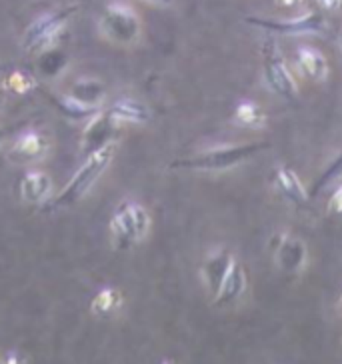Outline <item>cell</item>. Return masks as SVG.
I'll return each mask as SVG.
<instances>
[{"mask_svg":"<svg viewBox=\"0 0 342 364\" xmlns=\"http://www.w3.org/2000/svg\"><path fill=\"white\" fill-rule=\"evenodd\" d=\"M246 24L257 26L262 31H268L272 34H284V36H294V34H316L324 31L326 18L321 12H306L296 18H258V16H246Z\"/></svg>","mask_w":342,"mask_h":364,"instance_id":"cell-7","label":"cell"},{"mask_svg":"<svg viewBox=\"0 0 342 364\" xmlns=\"http://www.w3.org/2000/svg\"><path fill=\"white\" fill-rule=\"evenodd\" d=\"M274 184L277 188L280 191V194L289 200V203L296 204H304L309 200V191L306 186L300 182L299 174L294 171H290L289 166H280L277 172H274Z\"/></svg>","mask_w":342,"mask_h":364,"instance_id":"cell-14","label":"cell"},{"mask_svg":"<svg viewBox=\"0 0 342 364\" xmlns=\"http://www.w3.org/2000/svg\"><path fill=\"white\" fill-rule=\"evenodd\" d=\"M306 257H309L306 245L296 236H282L278 240L274 258H277V264L280 270H284L289 274H296L306 264Z\"/></svg>","mask_w":342,"mask_h":364,"instance_id":"cell-10","label":"cell"},{"mask_svg":"<svg viewBox=\"0 0 342 364\" xmlns=\"http://www.w3.org/2000/svg\"><path fill=\"white\" fill-rule=\"evenodd\" d=\"M149 2H152V4H161V6H169V4H172V0H149Z\"/></svg>","mask_w":342,"mask_h":364,"instance_id":"cell-27","label":"cell"},{"mask_svg":"<svg viewBox=\"0 0 342 364\" xmlns=\"http://www.w3.org/2000/svg\"><path fill=\"white\" fill-rule=\"evenodd\" d=\"M319 2V6H321L322 11H338L341 9V4H342V0H316Z\"/></svg>","mask_w":342,"mask_h":364,"instance_id":"cell-25","label":"cell"},{"mask_svg":"<svg viewBox=\"0 0 342 364\" xmlns=\"http://www.w3.org/2000/svg\"><path fill=\"white\" fill-rule=\"evenodd\" d=\"M112 118L117 122H137V124H142V122H149L150 120V110L146 108V105H142L139 100H132V98H122L118 100L114 107L108 110Z\"/></svg>","mask_w":342,"mask_h":364,"instance_id":"cell-15","label":"cell"},{"mask_svg":"<svg viewBox=\"0 0 342 364\" xmlns=\"http://www.w3.org/2000/svg\"><path fill=\"white\" fill-rule=\"evenodd\" d=\"M341 48H342V33H341Z\"/></svg>","mask_w":342,"mask_h":364,"instance_id":"cell-29","label":"cell"},{"mask_svg":"<svg viewBox=\"0 0 342 364\" xmlns=\"http://www.w3.org/2000/svg\"><path fill=\"white\" fill-rule=\"evenodd\" d=\"M48 142L38 132H26L21 139L12 144L9 150V161L16 162V164H28V162L38 161L46 154Z\"/></svg>","mask_w":342,"mask_h":364,"instance_id":"cell-11","label":"cell"},{"mask_svg":"<svg viewBox=\"0 0 342 364\" xmlns=\"http://www.w3.org/2000/svg\"><path fill=\"white\" fill-rule=\"evenodd\" d=\"M296 66H299L300 75L306 76L309 80H314V82H321V80H324L328 76V60H326V56L321 50L310 48V46L299 48Z\"/></svg>","mask_w":342,"mask_h":364,"instance_id":"cell-13","label":"cell"},{"mask_svg":"<svg viewBox=\"0 0 342 364\" xmlns=\"http://www.w3.org/2000/svg\"><path fill=\"white\" fill-rule=\"evenodd\" d=\"M4 134H6V132H4V130H2V129H0V140H2V139H4Z\"/></svg>","mask_w":342,"mask_h":364,"instance_id":"cell-28","label":"cell"},{"mask_svg":"<svg viewBox=\"0 0 342 364\" xmlns=\"http://www.w3.org/2000/svg\"><path fill=\"white\" fill-rule=\"evenodd\" d=\"M341 309H342V299H341Z\"/></svg>","mask_w":342,"mask_h":364,"instance_id":"cell-30","label":"cell"},{"mask_svg":"<svg viewBox=\"0 0 342 364\" xmlns=\"http://www.w3.org/2000/svg\"><path fill=\"white\" fill-rule=\"evenodd\" d=\"M100 28L114 43L132 44L139 41L142 24L132 9L124 4H110L100 16Z\"/></svg>","mask_w":342,"mask_h":364,"instance_id":"cell-4","label":"cell"},{"mask_svg":"<svg viewBox=\"0 0 342 364\" xmlns=\"http://www.w3.org/2000/svg\"><path fill=\"white\" fill-rule=\"evenodd\" d=\"M50 191V178L43 172H31L26 174L21 182V194L24 200L36 203L43 200L44 196Z\"/></svg>","mask_w":342,"mask_h":364,"instance_id":"cell-16","label":"cell"},{"mask_svg":"<svg viewBox=\"0 0 342 364\" xmlns=\"http://www.w3.org/2000/svg\"><path fill=\"white\" fill-rule=\"evenodd\" d=\"M328 210H331L332 215L342 216V184L332 193L331 203H328Z\"/></svg>","mask_w":342,"mask_h":364,"instance_id":"cell-24","label":"cell"},{"mask_svg":"<svg viewBox=\"0 0 342 364\" xmlns=\"http://www.w3.org/2000/svg\"><path fill=\"white\" fill-rule=\"evenodd\" d=\"M236 258L228 250H216V252H213L210 257L206 258V262H204L203 267V279L206 289H208V292L213 296L218 292L223 280L228 274V270H230Z\"/></svg>","mask_w":342,"mask_h":364,"instance_id":"cell-12","label":"cell"},{"mask_svg":"<svg viewBox=\"0 0 342 364\" xmlns=\"http://www.w3.org/2000/svg\"><path fill=\"white\" fill-rule=\"evenodd\" d=\"M268 146H270L268 142L258 140V142H248V144H233V146L206 150V152L194 154V156H188V159L174 161L172 168L196 172H223L250 161L252 156H257L258 152H264Z\"/></svg>","mask_w":342,"mask_h":364,"instance_id":"cell-1","label":"cell"},{"mask_svg":"<svg viewBox=\"0 0 342 364\" xmlns=\"http://www.w3.org/2000/svg\"><path fill=\"white\" fill-rule=\"evenodd\" d=\"M264 58H262V68H264V80H267L268 88L278 95V97L287 98V100H294L299 97V88H296V80L290 75L289 66L284 63L282 54L278 50L274 41H268L264 44Z\"/></svg>","mask_w":342,"mask_h":364,"instance_id":"cell-5","label":"cell"},{"mask_svg":"<svg viewBox=\"0 0 342 364\" xmlns=\"http://www.w3.org/2000/svg\"><path fill=\"white\" fill-rule=\"evenodd\" d=\"M53 98V105L66 118H70V120H80V118H92L97 114V110L95 107H88V105H82V102H78L75 100L73 97L68 98H56V97H50Z\"/></svg>","mask_w":342,"mask_h":364,"instance_id":"cell-19","label":"cell"},{"mask_svg":"<svg viewBox=\"0 0 342 364\" xmlns=\"http://www.w3.org/2000/svg\"><path fill=\"white\" fill-rule=\"evenodd\" d=\"M120 304H122V294L114 289H105L92 300V312L98 316H110L120 309Z\"/></svg>","mask_w":342,"mask_h":364,"instance_id":"cell-20","label":"cell"},{"mask_svg":"<svg viewBox=\"0 0 342 364\" xmlns=\"http://www.w3.org/2000/svg\"><path fill=\"white\" fill-rule=\"evenodd\" d=\"M235 120L240 127H245V129H260L264 124V120H267V114H264V110L258 107L257 102L246 100V102H240L236 107Z\"/></svg>","mask_w":342,"mask_h":364,"instance_id":"cell-18","label":"cell"},{"mask_svg":"<svg viewBox=\"0 0 342 364\" xmlns=\"http://www.w3.org/2000/svg\"><path fill=\"white\" fill-rule=\"evenodd\" d=\"M105 92L107 88L102 82L98 80H92V78H85V80H78L73 90H70V97L82 102V105H88V107H97L98 102L105 98Z\"/></svg>","mask_w":342,"mask_h":364,"instance_id":"cell-17","label":"cell"},{"mask_svg":"<svg viewBox=\"0 0 342 364\" xmlns=\"http://www.w3.org/2000/svg\"><path fill=\"white\" fill-rule=\"evenodd\" d=\"M248 287V279H246V270L242 268L240 262H233V267L228 270V274L223 280L218 292L214 294L213 306L214 309H228L236 304L238 300L242 299V294L246 292Z\"/></svg>","mask_w":342,"mask_h":364,"instance_id":"cell-8","label":"cell"},{"mask_svg":"<svg viewBox=\"0 0 342 364\" xmlns=\"http://www.w3.org/2000/svg\"><path fill=\"white\" fill-rule=\"evenodd\" d=\"M277 4L284 6V9H292V6H300L302 0H277Z\"/></svg>","mask_w":342,"mask_h":364,"instance_id":"cell-26","label":"cell"},{"mask_svg":"<svg viewBox=\"0 0 342 364\" xmlns=\"http://www.w3.org/2000/svg\"><path fill=\"white\" fill-rule=\"evenodd\" d=\"M76 6L60 9L50 14H44L38 21L31 24V28L24 34V48L31 53H43L56 41V36L65 31L68 18L75 14Z\"/></svg>","mask_w":342,"mask_h":364,"instance_id":"cell-6","label":"cell"},{"mask_svg":"<svg viewBox=\"0 0 342 364\" xmlns=\"http://www.w3.org/2000/svg\"><path fill=\"white\" fill-rule=\"evenodd\" d=\"M114 127H117V120L112 118L110 112H97L90 118L88 127L85 129V139H82V150L86 154H92L110 144Z\"/></svg>","mask_w":342,"mask_h":364,"instance_id":"cell-9","label":"cell"},{"mask_svg":"<svg viewBox=\"0 0 342 364\" xmlns=\"http://www.w3.org/2000/svg\"><path fill=\"white\" fill-rule=\"evenodd\" d=\"M110 230L118 248H129L132 242L144 238L150 230L149 213L137 203L120 204L110 220Z\"/></svg>","mask_w":342,"mask_h":364,"instance_id":"cell-3","label":"cell"},{"mask_svg":"<svg viewBox=\"0 0 342 364\" xmlns=\"http://www.w3.org/2000/svg\"><path fill=\"white\" fill-rule=\"evenodd\" d=\"M112 154H114V146L112 144H107L105 149L88 154V161L82 164V168L70 178V182L66 184L65 191L58 194L53 203L48 204V206H44V210L65 208V206L78 203L92 188V184L100 178V174L107 171V166L112 161Z\"/></svg>","mask_w":342,"mask_h":364,"instance_id":"cell-2","label":"cell"},{"mask_svg":"<svg viewBox=\"0 0 342 364\" xmlns=\"http://www.w3.org/2000/svg\"><path fill=\"white\" fill-rule=\"evenodd\" d=\"M66 63H68V58H66L65 53H60V50H43L41 58H38V68H41V73L44 76L53 78V76L60 75L65 70Z\"/></svg>","mask_w":342,"mask_h":364,"instance_id":"cell-22","label":"cell"},{"mask_svg":"<svg viewBox=\"0 0 342 364\" xmlns=\"http://www.w3.org/2000/svg\"><path fill=\"white\" fill-rule=\"evenodd\" d=\"M6 86L12 88L14 92H28L31 88L36 86V82H34L33 76L18 70V73H14V75L9 76V82H6Z\"/></svg>","mask_w":342,"mask_h":364,"instance_id":"cell-23","label":"cell"},{"mask_svg":"<svg viewBox=\"0 0 342 364\" xmlns=\"http://www.w3.org/2000/svg\"><path fill=\"white\" fill-rule=\"evenodd\" d=\"M342 178V152L338 156H334L326 166H324V171L316 176V181L312 184V188H310V196H316L319 193H322L326 186H331L334 181H341Z\"/></svg>","mask_w":342,"mask_h":364,"instance_id":"cell-21","label":"cell"}]
</instances>
